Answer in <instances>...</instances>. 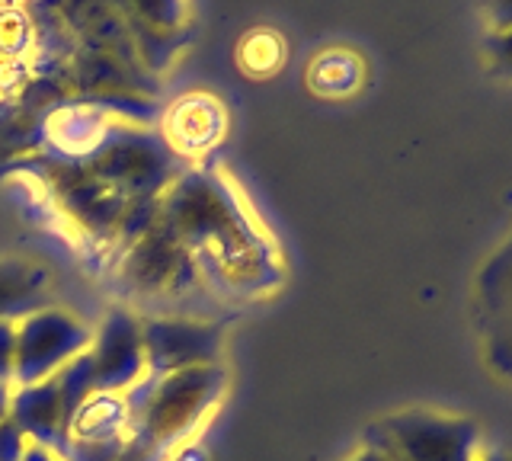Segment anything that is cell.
I'll return each mask as SVG.
<instances>
[{
    "label": "cell",
    "instance_id": "obj_1",
    "mask_svg": "<svg viewBox=\"0 0 512 461\" xmlns=\"http://www.w3.org/2000/svg\"><path fill=\"white\" fill-rule=\"evenodd\" d=\"M93 333L64 311H36L16 327L13 343V381L16 388L39 385L64 365L84 356Z\"/></svg>",
    "mask_w": 512,
    "mask_h": 461
},
{
    "label": "cell",
    "instance_id": "obj_2",
    "mask_svg": "<svg viewBox=\"0 0 512 461\" xmlns=\"http://www.w3.org/2000/svg\"><path fill=\"white\" fill-rule=\"evenodd\" d=\"M372 442L384 445L400 461H464L477 449V426L464 417L442 413H397L381 426Z\"/></svg>",
    "mask_w": 512,
    "mask_h": 461
},
{
    "label": "cell",
    "instance_id": "obj_3",
    "mask_svg": "<svg viewBox=\"0 0 512 461\" xmlns=\"http://www.w3.org/2000/svg\"><path fill=\"white\" fill-rule=\"evenodd\" d=\"M474 314L490 369L512 381V234L480 266L474 282Z\"/></svg>",
    "mask_w": 512,
    "mask_h": 461
},
{
    "label": "cell",
    "instance_id": "obj_4",
    "mask_svg": "<svg viewBox=\"0 0 512 461\" xmlns=\"http://www.w3.org/2000/svg\"><path fill=\"white\" fill-rule=\"evenodd\" d=\"M93 362V391H125L135 388L144 372V346L141 327L125 311H112L100 333H93L90 343Z\"/></svg>",
    "mask_w": 512,
    "mask_h": 461
},
{
    "label": "cell",
    "instance_id": "obj_5",
    "mask_svg": "<svg viewBox=\"0 0 512 461\" xmlns=\"http://www.w3.org/2000/svg\"><path fill=\"white\" fill-rule=\"evenodd\" d=\"M141 346L144 362H151L157 375H170L192 365H212L221 349V330L183 321H154L144 324Z\"/></svg>",
    "mask_w": 512,
    "mask_h": 461
},
{
    "label": "cell",
    "instance_id": "obj_6",
    "mask_svg": "<svg viewBox=\"0 0 512 461\" xmlns=\"http://www.w3.org/2000/svg\"><path fill=\"white\" fill-rule=\"evenodd\" d=\"M128 426H132V404H128V397L112 391H93L74 410L68 426V442H84V445L125 442Z\"/></svg>",
    "mask_w": 512,
    "mask_h": 461
},
{
    "label": "cell",
    "instance_id": "obj_7",
    "mask_svg": "<svg viewBox=\"0 0 512 461\" xmlns=\"http://www.w3.org/2000/svg\"><path fill=\"white\" fill-rule=\"evenodd\" d=\"M311 81L320 93H346L356 87L359 81V65L349 55L336 52V55H324L314 65Z\"/></svg>",
    "mask_w": 512,
    "mask_h": 461
},
{
    "label": "cell",
    "instance_id": "obj_8",
    "mask_svg": "<svg viewBox=\"0 0 512 461\" xmlns=\"http://www.w3.org/2000/svg\"><path fill=\"white\" fill-rule=\"evenodd\" d=\"M39 285H42L39 273H20V269H13V273H0V317L29 305Z\"/></svg>",
    "mask_w": 512,
    "mask_h": 461
},
{
    "label": "cell",
    "instance_id": "obj_9",
    "mask_svg": "<svg viewBox=\"0 0 512 461\" xmlns=\"http://www.w3.org/2000/svg\"><path fill=\"white\" fill-rule=\"evenodd\" d=\"M487 55L493 61V71L512 77V26L493 29V33L487 36Z\"/></svg>",
    "mask_w": 512,
    "mask_h": 461
},
{
    "label": "cell",
    "instance_id": "obj_10",
    "mask_svg": "<svg viewBox=\"0 0 512 461\" xmlns=\"http://www.w3.org/2000/svg\"><path fill=\"white\" fill-rule=\"evenodd\" d=\"M26 455V433L10 417L0 423V461H23Z\"/></svg>",
    "mask_w": 512,
    "mask_h": 461
},
{
    "label": "cell",
    "instance_id": "obj_11",
    "mask_svg": "<svg viewBox=\"0 0 512 461\" xmlns=\"http://www.w3.org/2000/svg\"><path fill=\"white\" fill-rule=\"evenodd\" d=\"M13 343L16 327L0 321V381H13Z\"/></svg>",
    "mask_w": 512,
    "mask_h": 461
},
{
    "label": "cell",
    "instance_id": "obj_12",
    "mask_svg": "<svg viewBox=\"0 0 512 461\" xmlns=\"http://www.w3.org/2000/svg\"><path fill=\"white\" fill-rule=\"evenodd\" d=\"M484 17L493 29H509L512 26V0H484Z\"/></svg>",
    "mask_w": 512,
    "mask_h": 461
},
{
    "label": "cell",
    "instance_id": "obj_13",
    "mask_svg": "<svg viewBox=\"0 0 512 461\" xmlns=\"http://www.w3.org/2000/svg\"><path fill=\"white\" fill-rule=\"evenodd\" d=\"M349 461H397L384 445H378V442H368L365 449L359 452V455H352Z\"/></svg>",
    "mask_w": 512,
    "mask_h": 461
},
{
    "label": "cell",
    "instance_id": "obj_14",
    "mask_svg": "<svg viewBox=\"0 0 512 461\" xmlns=\"http://www.w3.org/2000/svg\"><path fill=\"white\" fill-rule=\"evenodd\" d=\"M10 397H13V388L7 381H0V423L10 417Z\"/></svg>",
    "mask_w": 512,
    "mask_h": 461
},
{
    "label": "cell",
    "instance_id": "obj_15",
    "mask_svg": "<svg viewBox=\"0 0 512 461\" xmlns=\"http://www.w3.org/2000/svg\"><path fill=\"white\" fill-rule=\"evenodd\" d=\"M23 461H58V458L48 455V449H42V445H26Z\"/></svg>",
    "mask_w": 512,
    "mask_h": 461
},
{
    "label": "cell",
    "instance_id": "obj_16",
    "mask_svg": "<svg viewBox=\"0 0 512 461\" xmlns=\"http://www.w3.org/2000/svg\"><path fill=\"white\" fill-rule=\"evenodd\" d=\"M464 461H512V455H503V452H487V455H468Z\"/></svg>",
    "mask_w": 512,
    "mask_h": 461
}]
</instances>
